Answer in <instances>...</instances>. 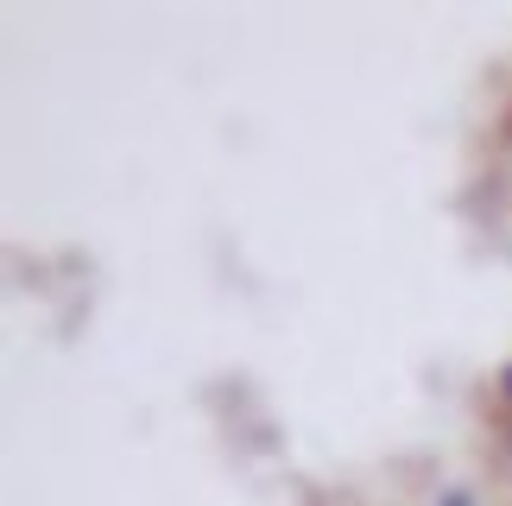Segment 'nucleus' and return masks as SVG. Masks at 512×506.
Instances as JSON below:
<instances>
[{
    "label": "nucleus",
    "mask_w": 512,
    "mask_h": 506,
    "mask_svg": "<svg viewBox=\"0 0 512 506\" xmlns=\"http://www.w3.org/2000/svg\"><path fill=\"white\" fill-rule=\"evenodd\" d=\"M449 506H468V500H462V494H456V500H449Z\"/></svg>",
    "instance_id": "1"
},
{
    "label": "nucleus",
    "mask_w": 512,
    "mask_h": 506,
    "mask_svg": "<svg viewBox=\"0 0 512 506\" xmlns=\"http://www.w3.org/2000/svg\"><path fill=\"white\" fill-rule=\"evenodd\" d=\"M506 393H512V374H506Z\"/></svg>",
    "instance_id": "2"
}]
</instances>
